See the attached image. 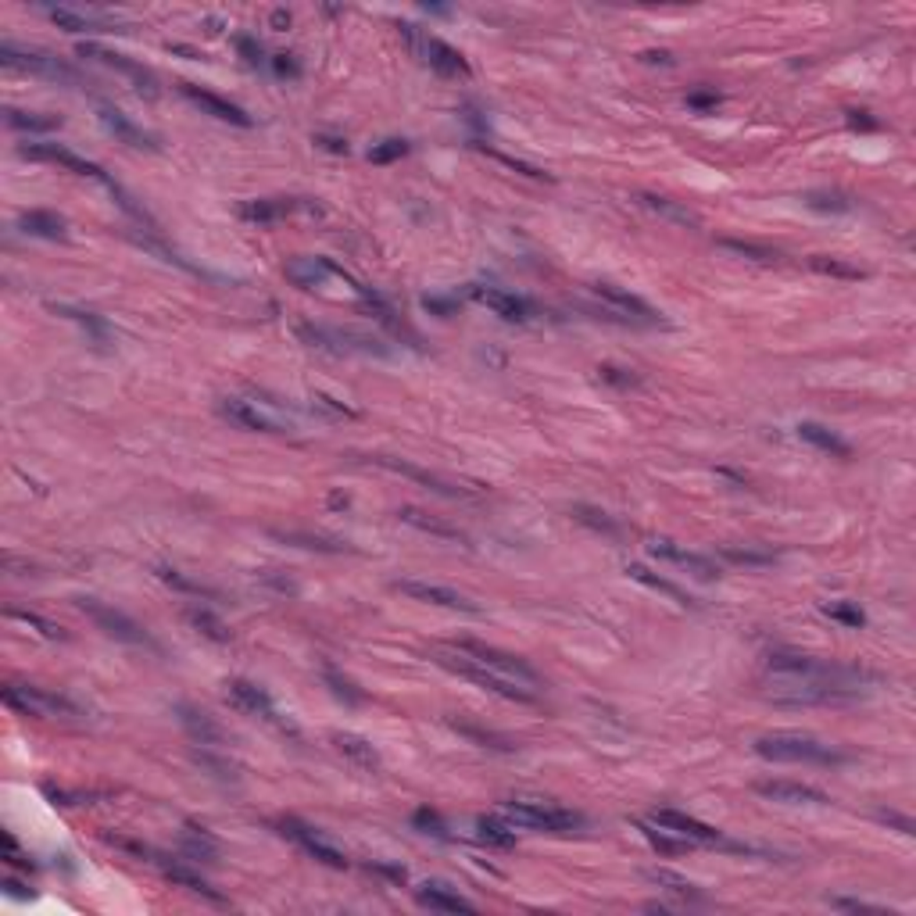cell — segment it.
I'll list each match as a JSON object with an SVG mask.
<instances>
[{
	"label": "cell",
	"instance_id": "6da1fadb",
	"mask_svg": "<svg viewBox=\"0 0 916 916\" xmlns=\"http://www.w3.org/2000/svg\"><path fill=\"white\" fill-rule=\"evenodd\" d=\"M766 669L773 676H795V680H816V683H830V687H845V691L863 695L866 687L877 683V676L863 666H841L830 658H813L802 651H770L766 655Z\"/></svg>",
	"mask_w": 916,
	"mask_h": 916
},
{
	"label": "cell",
	"instance_id": "7a4b0ae2",
	"mask_svg": "<svg viewBox=\"0 0 916 916\" xmlns=\"http://www.w3.org/2000/svg\"><path fill=\"white\" fill-rule=\"evenodd\" d=\"M756 756L770 759V763H813V766H845L848 752L816 741L809 734H795V731H773L756 738Z\"/></svg>",
	"mask_w": 916,
	"mask_h": 916
},
{
	"label": "cell",
	"instance_id": "3957f363",
	"mask_svg": "<svg viewBox=\"0 0 916 916\" xmlns=\"http://www.w3.org/2000/svg\"><path fill=\"white\" fill-rule=\"evenodd\" d=\"M454 648H458V651H466V655H470V658H477L484 669L498 673L502 680H509V683L523 687V691H530V695H541V691H544L541 673H537L530 662H523L519 655H512V651H502V648H491V644H480V641H458Z\"/></svg>",
	"mask_w": 916,
	"mask_h": 916
},
{
	"label": "cell",
	"instance_id": "277c9868",
	"mask_svg": "<svg viewBox=\"0 0 916 916\" xmlns=\"http://www.w3.org/2000/svg\"><path fill=\"white\" fill-rule=\"evenodd\" d=\"M437 662H440V666H447V669H451V673H458V676L473 680L477 687H484V691H491V695H498V699H509V702H534V699H537V695L523 691V687H516V683L502 680L498 673L484 669L477 658H470L466 651H458L454 644H451V648H440V651H437Z\"/></svg>",
	"mask_w": 916,
	"mask_h": 916
},
{
	"label": "cell",
	"instance_id": "5b68a950",
	"mask_svg": "<svg viewBox=\"0 0 916 916\" xmlns=\"http://www.w3.org/2000/svg\"><path fill=\"white\" fill-rule=\"evenodd\" d=\"M4 702L12 709H19L22 716H44V720H72V716H83V709L65 699V695H54L47 687H33V683H8L4 687Z\"/></svg>",
	"mask_w": 916,
	"mask_h": 916
},
{
	"label": "cell",
	"instance_id": "8992f818",
	"mask_svg": "<svg viewBox=\"0 0 916 916\" xmlns=\"http://www.w3.org/2000/svg\"><path fill=\"white\" fill-rule=\"evenodd\" d=\"M502 813L527 830H544V834H569L577 827H584L580 813L559 809V806H544V802H505Z\"/></svg>",
	"mask_w": 916,
	"mask_h": 916
},
{
	"label": "cell",
	"instance_id": "52a82bcc",
	"mask_svg": "<svg viewBox=\"0 0 916 916\" xmlns=\"http://www.w3.org/2000/svg\"><path fill=\"white\" fill-rule=\"evenodd\" d=\"M401 33H405V40L412 44V51L433 69V72H440V76H447V79H458V76H470L473 69H470V61L458 54L454 47H447L444 40H437V37H426V33H419L415 26H401Z\"/></svg>",
	"mask_w": 916,
	"mask_h": 916
},
{
	"label": "cell",
	"instance_id": "ba28073f",
	"mask_svg": "<svg viewBox=\"0 0 916 916\" xmlns=\"http://www.w3.org/2000/svg\"><path fill=\"white\" fill-rule=\"evenodd\" d=\"M108 637H115V641H122V644H136V648H151V634L133 619V616H126V612H119L115 605H104V601H97V598H79L76 601Z\"/></svg>",
	"mask_w": 916,
	"mask_h": 916
},
{
	"label": "cell",
	"instance_id": "9c48e42d",
	"mask_svg": "<svg viewBox=\"0 0 916 916\" xmlns=\"http://www.w3.org/2000/svg\"><path fill=\"white\" fill-rule=\"evenodd\" d=\"M0 65L4 69H19V72H33V76H47V79H61V83H79L76 69L51 58V54H40V51H22L15 47L12 40L0 44Z\"/></svg>",
	"mask_w": 916,
	"mask_h": 916
},
{
	"label": "cell",
	"instance_id": "30bf717a",
	"mask_svg": "<svg viewBox=\"0 0 916 916\" xmlns=\"http://www.w3.org/2000/svg\"><path fill=\"white\" fill-rule=\"evenodd\" d=\"M19 154H22V158H33V161H54V165H65V168H72V172H79V176H90V179L104 183L108 190L115 186V179H111L101 165H94V161H86V158L72 154V151H69V147H61V143H22V147H19Z\"/></svg>",
	"mask_w": 916,
	"mask_h": 916
},
{
	"label": "cell",
	"instance_id": "8fae6325",
	"mask_svg": "<svg viewBox=\"0 0 916 916\" xmlns=\"http://www.w3.org/2000/svg\"><path fill=\"white\" fill-rule=\"evenodd\" d=\"M648 555L651 559H658V562H669V566H676V569H683L687 577H695V580H716L720 577V566L713 562V559H706V555H699V552H687V548H680V544H673V541H648Z\"/></svg>",
	"mask_w": 916,
	"mask_h": 916
},
{
	"label": "cell",
	"instance_id": "7c38bea8",
	"mask_svg": "<svg viewBox=\"0 0 916 916\" xmlns=\"http://www.w3.org/2000/svg\"><path fill=\"white\" fill-rule=\"evenodd\" d=\"M79 58H94V61H101V65L122 72L126 79H133V86H136L143 97H158V79H154V72L143 69V65H136L133 58H126V54H119V51H108V47H97V44H83V47H79Z\"/></svg>",
	"mask_w": 916,
	"mask_h": 916
},
{
	"label": "cell",
	"instance_id": "4fadbf2b",
	"mask_svg": "<svg viewBox=\"0 0 916 916\" xmlns=\"http://www.w3.org/2000/svg\"><path fill=\"white\" fill-rule=\"evenodd\" d=\"M648 820H651L655 827H662V830L683 838L687 845H724V834H720L716 827H709V823H702V820H695V816H683V813H676V809H655Z\"/></svg>",
	"mask_w": 916,
	"mask_h": 916
},
{
	"label": "cell",
	"instance_id": "5bb4252c",
	"mask_svg": "<svg viewBox=\"0 0 916 916\" xmlns=\"http://www.w3.org/2000/svg\"><path fill=\"white\" fill-rule=\"evenodd\" d=\"M280 830L290 838V841H298L315 863H323V866H333V870H344L348 866V859H344V852L340 848H333L323 834H315L312 827H305L301 820H294V816H287L283 823H280Z\"/></svg>",
	"mask_w": 916,
	"mask_h": 916
},
{
	"label": "cell",
	"instance_id": "9a60e30c",
	"mask_svg": "<svg viewBox=\"0 0 916 916\" xmlns=\"http://www.w3.org/2000/svg\"><path fill=\"white\" fill-rule=\"evenodd\" d=\"M179 90H183V97L186 101H193L204 115H211V119H218V122H229V126H255V119L241 108V104H233V101H225V97H218V94H211V90H200V86H193V83H179Z\"/></svg>",
	"mask_w": 916,
	"mask_h": 916
},
{
	"label": "cell",
	"instance_id": "2e32d148",
	"mask_svg": "<svg viewBox=\"0 0 916 916\" xmlns=\"http://www.w3.org/2000/svg\"><path fill=\"white\" fill-rule=\"evenodd\" d=\"M218 412H222L229 422H237V426H244V429H255V433H283V422H280V419H273L266 408H258L255 401H244V397H222V401H218Z\"/></svg>",
	"mask_w": 916,
	"mask_h": 916
},
{
	"label": "cell",
	"instance_id": "e0dca14e",
	"mask_svg": "<svg viewBox=\"0 0 916 916\" xmlns=\"http://www.w3.org/2000/svg\"><path fill=\"white\" fill-rule=\"evenodd\" d=\"M470 298H473L477 305L491 308L495 315L509 319V323H530V319H534V305H530V301H523V298H516V294H505V290H498V287H470Z\"/></svg>",
	"mask_w": 916,
	"mask_h": 916
},
{
	"label": "cell",
	"instance_id": "ac0fdd59",
	"mask_svg": "<svg viewBox=\"0 0 916 916\" xmlns=\"http://www.w3.org/2000/svg\"><path fill=\"white\" fill-rule=\"evenodd\" d=\"M394 591L415 598V601H426V605H440V609H458V612H477V605L470 598H462L458 591L451 587H440V584H422V580H397Z\"/></svg>",
	"mask_w": 916,
	"mask_h": 916
},
{
	"label": "cell",
	"instance_id": "d6986e66",
	"mask_svg": "<svg viewBox=\"0 0 916 916\" xmlns=\"http://www.w3.org/2000/svg\"><path fill=\"white\" fill-rule=\"evenodd\" d=\"M225 699L233 702V709H241V713H248V716H262V720H273V724L280 720L273 699L262 691L258 683H251V680H229V683H225Z\"/></svg>",
	"mask_w": 916,
	"mask_h": 916
},
{
	"label": "cell",
	"instance_id": "ffe728a7",
	"mask_svg": "<svg viewBox=\"0 0 916 916\" xmlns=\"http://www.w3.org/2000/svg\"><path fill=\"white\" fill-rule=\"evenodd\" d=\"M756 791L770 802H781V806H827V795L820 788L795 784V781H759Z\"/></svg>",
	"mask_w": 916,
	"mask_h": 916
},
{
	"label": "cell",
	"instance_id": "44dd1931",
	"mask_svg": "<svg viewBox=\"0 0 916 916\" xmlns=\"http://www.w3.org/2000/svg\"><path fill=\"white\" fill-rule=\"evenodd\" d=\"M415 902L433 912H477V905L470 898H462L458 891H451V884H440V880H426L415 891Z\"/></svg>",
	"mask_w": 916,
	"mask_h": 916
},
{
	"label": "cell",
	"instance_id": "7402d4cb",
	"mask_svg": "<svg viewBox=\"0 0 916 916\" xmlns=\"http://www.w3.org/2000/svg\"><path fill=\"white\" fill-rule=\"evenodd\" d=\"M301 208H312L305 200H290V197H258V200H244L241 204V218L248 222H258V225H269V222H280Z\"/></svg>",
	"mask_w": 916,
	"mask_h": 916
},
{
	"label": "cell",
	"instance_id": "603a6c76",
	"mask_svg": "<svg viewBox=\"0 0 916 916\" xmlns=\"http://www.w3.org/2000/svg\"><path fill=\"white\" fill-rule=\"evenodd\" d=\"M54 26L69 29V33H119V22L97 12H72V8H51L47 12Z\"/></svg>",
	"mask_w": 916,
	"mask_h": 916
},
{
	"label": "cell",
	"instance_id": "cb8c5ba5",
	"mask_svg": "<svg viewBox=\"0 0 916 916\" xmlns=\"http://www.w3.org/2000/svg\"><path fill=\"white\" fill-rule=\"evenodd\" d=\"M594 294H598L601 301H609L612 308H619L623 315H630L634 323H658V312H655L648 301H641L637 294H626V290H619V287H612V283H594Z\"/></svg>",
	"mask_w": 916,
	"mask_h": 916
},
{
	"label": "cell",
	"instance_id": "d4e9b609",
	"mask_svg": "<svg viewBox=\"0 0 916 916\" xmlns=\"http://www.w3.org/2000/svg\"><path fill=\"white\" fill-rule=\"evenodd\" d=\"M101 122H104L122 143H129V147H136V151H154V147H158V140H154L151 133H143L140 126H133L129 115H122V111L111 108V104H101Z\"/></svg>",
	"mask_w": 916,
	"mask_h": 916
},
{
	"label": "cell",
	"instance_id": "484cf974",
	"mask_svg": "<svg viewBox=\"0 0 916 916\" xmlns=\"http://www.w3.org/2000/svg\"><path fill=\"white\" fill-rule=\"evenodd\" d=\"M19 229H22V233H29V237H44V241H65L69 237V222L61 215H54V211H40V208L22 211L19 215Z\"/></svg>",
	"mask_w": 916,
	"mask_h": 916
},
{
	"label": "cell",
	"instance_id": "4316f807",
	"mask_svg": "<svg viewBox=\"0 0 916 916\" xmlns=\"http://www.w3.org/2000/svg\"><path fill=\"white\" fill-rule=\"evenodd\" d=\"M176 713H179V724H183V731L190 734L193 745H200V748H218L222 745V731L211 724V716H204L193 706H179Z\"/></svg>",
	"mask_w": 916,
	"mask_h": 916
},
{
	"label": "cell",
	"instance_id": "83f0119b",
	"mask_svg": "<svg viewBox=\"0 0 916 916\" xmlns=\"http://www.w3.org/2000/svg\"><path fill=\"white\" fill-rule=\"evenodd\" d=\"M287 276H290L298 287L315 290V287H323L330 276H337V266H333L330 258H294V262H287Z\"/></svg>",
	"mask_w": 916,
	"mask_h": 916
},
{
	"label": "cell",
	"instance_id": "f1b7e54d",
	"mask_svg": "<svg viewBox=\"0 0 916 916\" xmlns=\"http://www.w3.org/2000/svg\"><path fill=\"white\" fill-rule=\"evenodd\" d=\"M795 429H798V437H802L806 444H813L816 451H827V454H838V458H848V454H852V447H848L834 429H827V426H820V422H798Z\"/></svg>",
	"mask_w": 916,
	"mask_h": 916
},
{
	"label": "cell",
	"instance_id": "f546056e",
	"mask_svg": "<svg viewBox=\"0 0 916 916\" xmlns=\"http://www.w3.org/2000/svg\"><path fill=\"white\" fill-rule=\"evenodd\" d=\"M333 745H337V752L348 756L355 766H365V770H376V766H380L376 748H372L365 738H358V734H333Z\"/></svg>",
	"mask_w": 916,
	"mask_h": 916
},
{
	"label": "cell",
	"instance_id": "4dcf8cb0",
	"mask_svg": "<svg viewBox=\"0 0 916 916\" xmlns=\"http://www.w3.org/2000/svg\"><path fill=\"white\" fill-rule=\"evenodd\" d=\"M8 126L12 129H22V133H51L61 126L58 115H40V111H19V108H8Z\"/></svg>",
	"mask_w": 916,
	"mask_h": 916
},
{
	"label": "cell",
	"instance_id": "1f68e13d",
	"mask_svg": "<svg viewBox=\"0 0 916 916\" xmlns=\"http://www.w3.org/2000/svg\"><path fill=\"white\" fill-rule=\"evenodd\" d=\"M626 573H630V580H637V584H644V587H651V591H662V594H669L676 605H695V601L687 598V594H683L676 584H669V580L655 577L651 569H644V566H637V562H634V566H626Z\"/></svg>",
	"mask_w": 916,
	"mask_h": 916
},
{
	"label": "cell",
	"instance_id": "d6a6232c",
	"mask_svg": "<svg viewBox=\"0 0 916 916\" xmlns=\"http://www.w3.org/2000/svg\"><path fill=\"white\" fill-rule=\"evenodd\" d=\"M641 200H644V208H651V211H658V215H666V218H673V222H680V225H699V215H695V211H687L683 204H676V200H669V197L641 193Z\"/></svg>",
	"mask_w": 916,
	"mask_h": 916
},
{
	"label": "cell",
	"instance_id": "836d02e7",
	"mask_svg": "<svg viewBox=\"0 0 916 916\" xmlns=\"http://www.w3.org/2000/svg\"><path fill=\"white\" fill-rule=\"evenodd\" d=\"M183 848H186V855H193V859L215 863V838H211L204 827L186 823V830H183Z\"/></svg>",
	"mask_w": 916,
	"mask_h": 916
},
{
	"label": "cell",
	"instance_id": "e575fe53",
	"mask_svg": "<svg viewBox=\"0 0 916 916\" xmlns=\"http://www.w3.org/2000/svg\"><path fill=\"white\" fill-rule=\"evenodd\" d=\"M161 870H165V877H168L172 884H183V887L193 891V895H204V898H211V902H222V895H218L208 880H200L197 873H190V870H183V866H168V863H161Z\"/></svg>",
	"mask_w": 916,
	"mask_h": 916
},
{
	"label": "cell",
	"instance_id": "d590c367",
	"mask_svg": "<svg viewBox=\"0 0 916 916\" xmlns=\"http://www.w3.org/2000/svg\"><path fill=\"white\" fill-rule=\"evenodd\" d=\"M376 462L387 466V470H397V473H405V477H412V480H419V484H426V487H433L437 495H447V498L462 495L458 487H451V484H444V480H437V477H429V473H422V470H412V466H405V462H394V458H376Z\"/></svg>",
	"mask_w": 916,
	"mask_h": 916
},
{
	"label": "cell",
	"instance_id": "8d00e7d4",
	"mask_svg": "<svg viewBox=\"0 0 916 916\" xmlns=\"http://www.w3.org/2000/svg\"><path fill=\"white\" fill-rule=\"evenodd\" d=\"M397 519H401V523H408V527H419V530H426V534H433V537H451V541L462 537L454 527L437 523V519H429V516H426V512H419V509H401V512H397Z\"/></svg>",
	"mask_w": 916,
	"mask_h": 916
},
{
	"label": "cell",
	"instance_id": "74e56055",
	"mask_svg": "<svg viewBox=\"0 0 916 916\" xmlns=\"http://www.w3.org/2000/svg\"><path fill=\"white\" fill-rule=\"evenodd\" d=\"M8 616L15 619V623H22V626H33L40 637H47V641H65L69 634L58 626V623H51V619H44V616H37V612H26V609H8Z\"/></svg>",
	"mask_w": 916,
	"mask_h": 916
},
{
	"label": "cell",
	"instance_id": "f35d334b",
	"mask_svg": "<svg viewBox=\"0 0 916 916\" xmlns=\"http://www.w3.org/2000/svg\"><path fill=\"white\" fill-rule=\"evenodd\" d=\"M186 619H190L204 637H211V641H218V644H225V641H229V626H225L218 616H211L208 609H190V612H186Z\"/></svg>",
	"mask_w": 916,
	"mask_h": 916
},
{
	"label": "cell",
	"instance_id": "ab89813d",
	"mask_svg": "<svg viewBox=\"0 0 916 916\" xmlns=\"http://www.w3.org/2000/svg\"><path fill=\"white\" fill-rule=\"evenodd\" d=\"M720 248L731 251V255H741V258H748V262H763V266L777 262V251H770V248H763V244H748V241H731V237H724Z\"/></svg>",
	"mask_w": 916,
	"mask_h": 916
},
{
	"label": "cell",
	"instance_id": "60d3db41",
	"mask_svg": "<svg viewBox=\"0 0 916 916\" xmlns=\"http://www.w3.org/2000/svg\"><path fill=\"white\" fill-rule=\"evenodd\" d=\"M54 312H61L65 319H76L97 344H108V326L97 319V315H90V312H79V308H69V305H54Z\"/></svg>",
	"mask_w": 916,
	"mask_h": 916
},
{
	"label": "cell",
	"instance_id": "b9f144b4",
	"mask_svg": "<svg viewBox=\"0 0 916 916\" xmlns=\"http://www.w3.org/2000/svg\"><path fill=\"white\" fill-rule=\"evenodd\" d=\"M809 266H813L816 273H823V276H841V280H859V276H863V269L845 266V262L827 258V255H813V258H809Z\"/></svg>",
	"mask_w": 916,
	"mask_h": 916
},
{
	"label": "cell",
	"instance_id": "7bdbcfd3",
	"mask_svg": "<svg viewBox=\"0 0 916 916\" xmlns=\"http://www.w3.org/2000/svg\"><path fill=\"white\" fill-rule=\"evenodd\" d=\"M477 830H480V838H484L487 845H498V848H512V845H516V834H512L505 823H498V820H480Z\"/></svg>",
	"mask_w": 916,
	"mask_h": 916
},
{
	"label": "cell",
	"instance_id": "ee69618b",
	"mask_svg": "<svg viewBox=\"0 0 916 916\" xmlns=\"http://www.w3.org/2000/svg\"><path fill=\"white\" fill-rule=\"evenodd\" d=\"M405 154H408V140L390 136V140H383V143H376V147L369 151V161L387 165V161H397V158H405Z\"/></svg>",
	"mask_w": 916,
	"mask_h": 916
},
{
	"label": "cell",
	"instance_id": "f6af8a7d",
	"mask_svg": "<svg viewBox=\"0 0 916 916\" xmlns=\"http://www.w3.org/2000/svg\"><path fill=\"white\" fill-rule=\"evenodd\" d=\"M806 204H809V208H816V211H834V215L852 211V200H848V197H841V193H827V190L809 193V197H806Z\"/></svg>",
	"mask_w": 916,
	"mask_h": 916
},
{
	"label": "cell",
	"instance_id": "bcb514c9",
	"mask_svg": "<svg viewBox=\"0 0 916 916\" xmlns=\"http://www.w3.org/2000/svg\"><path fill=\"white\" fill-rule=\"evenodd\" d=\"M648 877H651L655 884H666L673 895L699 898V891H695V884H691V880H683V877H676V873H669V870H648Z\"/></svg>",
	"mask_w": 916,
	"mask_h": 916
},
{
	"label": "cell",
	"instance_id": "7dc6e473",
	"mask_svg": "<svg viewBox=\"0 0 916 916\" xmlns=\"http://www.w3.org/2000/svg\"><path fill=\"white\" fill-rule=\"evenodd\" d=\"M823 612H827L830 619L845 623V626H863V623H866V616H863L855 605H848V601H830V605H823Z\"/></svg>",
	"mask_w": 916,
	"mask_h": 916
},
{
	"label": "cell",
	"instance_id": "c3c4849f",
	"mask_svg": "<svg viewBox=\"0 0 916 916\" xmlns=\"http://www.w3.org/2000/svg\"><path fill=\"white\" fill-rule=\"evenodd\" d=\"M326 683L333 687V695H337V699H344V702H351V706H358V702H362V691H355V683H351V680H344L340 673L326 669Z\"/></svg>",
	"mask_w": 916,
	"mask_h": 916
},
{
	"label": "cell",
	"instance_id": "681fc988",
	"mask_svg": "<svg viewBox=\"0 0 916 916\" xmlns=\"http://www.w3.org/2000/svg\"><path fill=\"white\" fill-rule=\"evenodd\" d=\"M724 555H727L731 562H738V566H770V562H773V555H766V552H748V548H745V552H741V548H727Z\"/></svg>",
	"mask_w": 916,
	"mask_h": 916
},
{
	"label": "cell",
	"instance_id": "f907efd6",
	"mask_svg": "<svg viewBox=\"0 0 916 916\" xmlns=\"http://www.w3.org/2000/svg\"><path fill=\"white\" fill-rule=\"evenodd\" d=\"M598 372H601V380H605V383H616V387H623V390H626V387H641V380H637V376H634V372H630V369H616V365H601V369H598Z\"/></svg>",
	"mask_w": 916,
	"mask_h": 916
},
{
	"label": "cell",
	"instance_id": "816d5d0a",
	"mask_svg": "<svg viewBox=\"0 0 916 916\" xmlns=\"http://www.w3.org/2000/svg\"><path fill=\"white\" fill-rule=\"evenodd\" d=\"M158 577H161L165 584L179 587V591H190V594H208V598H211V591H208V587H200V584L186 580V577H183V573H176V569H158Z\"/></svg>",
	"mask_w": 916,
	"mask_h": 916
},
{
	"label": "cell",
	"instance_id": "f5cc1de1",
	"mask_svg": "<svg viewBox=\"0 0 916 916\" xmlns=\"http://www.w3.org/2000/svg\"><path fill=\"white\" fill-rule=\"evenodd\" d=\"M577 519H580V523H591L594 530H605V534H616V530H619V527H616L612 519H605V512H598V509H584V505H580V509H577Z\"/></svg>",
	"mask_w": 916,
	"mask_h": 916
},
{
	"label": "cell",
	"instance_id": "db71d44e",
	"mask_svg": "<svg viewBox=\"0 0 916 916\" xmlns=\"http://www.w3.org/2000/svg\"><path fill=\"white\" fill-rule=\"evenodd\" d=\"M830 905L848 909V912H887L891 916V909H880V905H870V902H859V898H830Z\"/></svg>",
	"mask_w": 916,
	"mask_h": 916
},
{
	"label": "cell",
	"instance_id": "11a10c76",
	"mask_svg": "<svg viewBox=\"0 0 916 916\" xmlns=\"http://www.w3.org/2000/svg\"><path fill=\"white\" fill-rule=\"evenodd\" d=\"M415 827H422L426 834L444 838V823H440V816H437V813H429V809H419V813H415Z\"/></svg>",
	"mask_w": 916,
	"mask_h": 916
},
{
	"label": "cell",
	"instance_id": "9f6ffc18",
	"mask_svg": "<svg viewBox=\"0 0 916 916\" xmlns=\"http://www.w3.org/2000/svg\"><path fill=\"white\" fill-rule=\"evenodd\" d=\"M4 859H8V863H15V866H33V863L19 852V841H15L8 830H4Z\"/></svg>",
	"mask_w": 916,
	"mask_h": 916
},
{
	"label": "cell",
	"instance_id": "6f0895ef",
	"mask_svg": "<svg viewBox=\"0 0 916 916\" xmlns=\"http://www.w3.org/2000/svg\"><path fill=\"white\" fill-rule=\"evenodd\" d=\"M273 69H276L280 76H290V79L301 76V69H298V61H294L290 54H276V58H273Z\"/></svg>",
	"mask_w": 916,
	"mask_h": 916
},
{
	"label": "cell",
	"instance_id": "680465c9",
	"mask_svg": "<svg viewBox=\"0 0 916 916\" xmlns=\"http://www.w3.org/2000/svg\"><path fill=\"white\" fill-rule=\"evenodd\" d=\"M237 47H241V54H244L251 65H262V47H258L251 37H241V40H237Z\"/></svg>",
	"mask_w": 916,
	"mask_h": 916
},
{
	"label": "cell",
	"instance_id": "91938a15",
	"mask_svg": "<svg viewBox=\"0 0 916 916\" xmlns=\"http://www.w3.org/2000/svg\"><path fill=\"white\" fill-rule=\"evenodd\" d=\"M315 143H319L323 151H330V154H348V140H340V136H326V133H319V136H315Z\"/></svg>",
	"mask_w": 916,
	"mask_h": 916
},
{
	"label": "cell",
	"instance_id": "94428289",
	"mask_svg": "<svg viewBox=\"0 0 916 916\" xmlns=\"http://www.w3.org/2000/svg\"><path fill=\"white\" fill-rule=\"evenodd\" d=\"M687 104L699 108V111H709V108L720 104V94H691V97H687Z\"/></svg>",
	"mask_w": 916,
	"mask_h": 916
},
{
	"label": "cell",
	"instance_id": "6125c7cd",
	"mask_svg": "<svg viewBox=\"0 0 916 916\" xmlns=\"http://www.w3.org/2000/svg\"><path fill=\"white\" fill-rule=\"evenodd\" d=\"M848 126H855V129H877V122L866 119V111H852V115H848Z\"/></svg>",
	"mask_w": 916,
	"mask_h": 916
},
{
	"label": "cell",
	"instance_id": "be15d7a7",
	"mask_svg": "<svg viewBox=\"0 0 916 916\" xmlns=\"http://www.w3.org/2000/svg\"><path fill=\"white\" fill-rule=\"evenodd\" d=\"M422 305H426V308H433V312H444V315L451 312V305H447V301H437V298H422Z\"/></svg>",
	"mask_w": 916,
	"mask_h": 916
}]
</instances>
